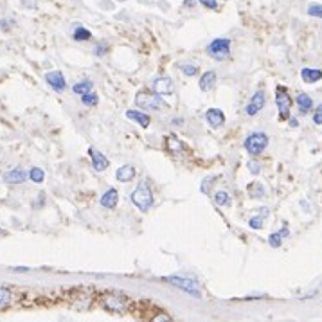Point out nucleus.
<instances>
[{
  "label": "nucleus",
  "instance_id": "1",
  "mask_svg": "<svg viewBox=\"0 0 322 322\" xmlns=\"http://www.w3.org/2000/svg\"><path fill=\"white\" fill-rule=\"evenodd\" d=\"M130 198H132V204L142 212H148L153 207V193H151L150 185L146 182H140L134 189V193H132Z\"/></svg>",
  "mask_w": 322,
  "mask_h": 322
},
{
  "label": "nucleus",
  "instance_id": "2",
  "mask_svg": "<svg viewBox=\"0 0 322 322\" xmlns=\"http://www.w3.org/2000/svg\"><path fill=\"white\" fill-rule=\"evenodd\" d=\"M101 302H103V306H105L106 310L114 311V313H124V311L130 310V304H132V300L128 299L126 295L115 294V292L105 294Z\"/></svg>",
  "mask_w": 322,
  "mask_h": 322
},
{
  "label": "nucleus",
  "instance_id": "3",
  "mask_svg": "<svg viewBox=\"0 0 322 322\" xmlns=\"http://www.w3.org/2000/svg\"><path fill=\"white\" fill-rule=\"evenodd\" d=\"M135 103L139 108L142 110H161L164 103H162L161 95L159 94H153V92H148V90H139L137 94H135Z\"/></svg>",
  "mask_w": 322,
  "mask_h": 322
},
{
  "label": "nucleus",
  "instance_id": "4",
  "mask_svg": "<svg viewBox=\"0 0 322 322\" xmlns=\"http://www.w3.org/2000/svg\"><path fill=\"white\" fill-rule=\"evenodd\" d=\"M267 146H268V137L263 134V132L250 134L249 137L245 139V150L249 151L250 155H261Z\"/></svg>",
  "mask_w": 322,
  "mask_h": 322
},
{
  "label": "nucleus",
  "instance_id": "5",
  "mask_svg": "<svg viewBox=\"0 0 322 322\" xmlns=\"http://www.w3.org/2000/svg\"><path fill=\"white\" fill-rule=\"evenodd\" d=\"M229 50H230V40L216 38L209 44V47H207V54L212 56V58L218 61H223L229 56Z\"/></svg>",
  "mask_w": 322,
  "mask_h": 322
},
{
  "label": "nucleus",
  "instance_id": "6",
  "mask_svg": "<svg viewBox=\"0 0 322 322\" xmlns=\"http://www.w3.org/2000/svg\"><path fill=\"white\" fill-rule=\"evenodd\" d=\"M276 103H277L279 108V115L281 119H288L290 117V106H292V99H290L288 90L279 85L277 90H276Z\"/></svg>",
  "mask_w": 322,
  "mask_h": 322
},
{
  "label": "nucleus",
  "instance_id": "7",
  "mask_svg": "<svg viewBox=\"0 0 322 322\" xmlns=\"http://www.w3.org/2000/svg\"><path fill=\"white\" fill-rule=\"evenodd\" d=\"M164 281H167V283L175 284V286H178V288L184 290V292H187V294L200 297V288H198V283H196V281H193V279H185V277H164Z\"/></svg>",
  "mask_w": 322,
  "mask_h": 322
},
{
  "label": "nucleus",
  "instance_id": "8",
  "mask_svg": "<svg viewBox=\"0 0 322 322\" xmlns=\"http://www.w3.org/2000/svg\"><path fill=\"white\" fill-rule=\"evenodd\" d=\"M89 155H90V161H92V166H94L95 171H105L106 167L110 166V162L106 159L101 151H97L95 148H89Z\"/></svg>",
  "mask_w": 322,
  "mask_h": 322
},
{
  "label": "nucleus",
  "instance_id": "9",
  "mask_svg": "<svg viewBox=\"0 0 322 322\" xmlns=\"http://www.w3.org/2000/svg\"><path fill=\"white\" fill-rule=\"evenodd\" d=\"M265 99H267V95H265V92L263 90H259V92H255L254 97L250 99V103L247 105V114L249 115H255V114H259V110H261L263 106H265Z\"/></svg>",
  "mask_w": 322,
  "mask_h": 322
},
{
  "label": "nucleus",
  "instance_id": "10",
  "mask_svg": "<svg viewBox=\"0 0 322 322\" xmlns=\"http://www.w3.org/2000/svg\"><path fill=\"white\" fill-rule=\"evenodd\" d=\"M153 90L159 95H171L173 94V79L171 78H157L153 81Z\"/></svg>",
  "mask_w": 322,
  "mask_h": 322
},
{
  "label": "nucleus",
  "instance_id": "11",
  "mask_svg": "<svg viewBox=\"0 0 322 322\" xmlns=\"http://www.w3.org/2000/svg\"><path fill=\"white\" fill-rule=\"evenodd\" d=\"M45 81H47V83H49L54 90H58V92L65 90V87H67V83H65V78H63V74L58 72V70H52V72L45 74Z\"/></svg>",
  "mask_w": 322,
  "mask_h": 322
},
{
  "label": "nucleus",
  "instance_id": "12",
  "mask_svg": "<svg viewBox=\"0 0 322 322\" xmlns=\"http://www.w3.org/2000/svg\"><path fill=\"white\" fill-rule=\"evenodd\" d=\"M206 119L212 128H220L225 124V115H223V112L220 108H209L206 112Z\"/></svg>",
  "mask_w": 322,
  "mask_h": 322
},
{
  "label": "nucleus",
  "instance_id": "13",
  "mask_svg": "<svg viewBox=\"0 0 322 322\" xmlns=\"http://www.w3.org/2000/svg\"><path fill=\"white\" fill-rule=\"evenodd\" d=\"M126 117L130 119V121H135L137 124H140L142 128H148L150 126V115L146 114V112H140V110H128L126 112Z\"/></svg>",
  "mask_w": 322,
  "mask_h": 322
},
{
  "label": "nucleus",
  "instance_id": "14",
  "mask_svg": "<svg viewBox=\"0 0 322 322\" xmlns=\"http://www.w3.org/2000/svg\"><path fill=\"white\" fill-rule=\"evenodd\" d=\"M25 178H27V173L20 169V167H15V169H11V171H7L4 175V180L7 184H22L25 182Z\"/></svg>",
  "mask_w": 322,
  "mask_h": 322
},
{
  "label": "nucleus",
  "instance_id": "15",
  "mask_svg": "<svg viewBox=\"0 0 322 322\" xmlns=\"http://www.w3.org/2000/svg\"><path fill=\"white\" fill-rule=\"evenodd\" d=\"M117 202H119V193L115 189H108L105 195L101 196V206L105 209H114L117 206Z\"/></svg>",
  "mask_w": 322,
  "mask_h": 322
},
{
  "label": "nucleus",
  "instance_id": "16",
  "mask_svg": "<svg viewBox=\"0 0 322 322\" xmlns=\"http://www.w3.org/2000/svg\"><path fill=\"white\" fill-rule=\"evenodd\" d=\"M214 85H216V72H214V70H207V72L202 74V78H200L202 92H209Z\"/></svg>",
  "mask_w": 322,
  "mask_h": 322
},
{
  "label": "nucleus",
  "instance_id": "17",
  "mask_svg": "<svg viewBox=\"0 0 322 322\" xmlns=\"http://www.w3.org/2000/svg\"><path fill=\"white\" fill-rule=\"evenodd\" d=\"M300 78H302V81H306V83H315V81H319V79L322 78V72L319 69L306 67L300 70Z\"/></svg>",
  "mask_w": 322,
  "mask_h": 322
},
{
  "label": "nucleus",
  "instance_id": "18",
  "mask_svg": "<svg viewBox=\"0 0 322 322\" xmlns=\"http://www.w3.org/2000/svg\"><path fill=\"white\" fill-rule=\"evenodd\" d=\"M115 177L119 182H130L135 178V167L134 166H122L117 169Z\"/></svg>",
  "mask_w": 322,
  "mask_h": 322
},
{
  "label": "nucleus",
  "instance_id": "19",
  "mask_svg": "<svg viewBox=\"0 0 322 322\" xmlns=\"http://www.w3.org/2000/svg\"><path fill=\"white\" fill-rule=\"evenodd\" d=\"M297 106H299V112L300 114H308L311 110V106H313V101L308 94H299L297 95V99H295Z\"/></svg>",
  "mask_w": 322,
  "mask_h": 322
},
{
  "label": "nucleus",
  "instance_id": "20",
  "mask_svg": "<svg viewBox=\"0 0 322 322\" xmlns=\"http://www.w3.org/2000/svg\"><path fill=\"white\" fill-rule=\"evenodd\" d=\"M92 87H94V83H92L90 79H83V81H79V83L74 85L72 90L76 92V94L83 95V94H89L90 90H92Z\"/></svg>",
  "mask_w": 322,
  "mask_h": 322
},
{
  "label": "nucleus",
  "instance_id": "21",
  "mask_svg": "<svg viewBox=\"0 0 322 322\" xmlns=\"http://www.w3.org/2000/svg\"><path fill=\"white\" fill-rule=\"evenodd\" d=\"M167 150L171 151V153H175V155H178V153H182L184 150H185V148H184V144L182 142H180V140L177 139V137H167Z\"/></svg>",
  "mask_w": 322,
  "mask_h": 322
},
{
  "label": "nucleus",
  "instance_id": "22",
  "mask_svg": "<svg viewBox=\"0 0 322 322\" xmlns=\"http://www.w3.org/2000/svg\"><path fill=\"white\" fill-rule=\"evenodd\" d=\"M214 202H216V206L227 207L232 204V198H230L229 193H225V191H218L216 195H214Z\"/></svg>",
  "mask_w": 322,
  "mask_h": 322
},
{
  "label": "nucleus",
  "instance_id": "23",
  "mask_svg": "<svg viewBox=\"0 0 322 322\" xmlns=\"http://www.w3.org/2000/svg\"><path fill=\"white\" fill-rule=\"evenodd\" d=\"M249 195L252 198H263L265 196V189H263V185L259 182H252L249 185Z\"/></svg>",
  "mask_w": 322,
  "mask_h": 322
},
{
  "label": "nucleus",
  "instance_id": "24",
  "mask_svg": "<svg viewBox=\"0 0 322 322\" xmlns=\"http://www.w3.org/2000/svg\"><path fill=\"white\" fill-rule=\"evenodd\" d=\"M11 292L7 288H0V310L2 308H6V306H9V302H11Z\"/></svg>",
  "mask_w": 322,
  "mask_h": 322
},
{
  "label": "nucleus",
  "instance_id": "25",
  "mask_svg": "<svg viewBox=\"0 0 322 322\" xmlns=\"http://www.w3.org/2000/svg\"><path fill=\"white\" fill-rule=\"evenodd\" d=\"M74 40L76 42H87V40H90V31L85 27H78L74 31Z\"/></svg>",
  "mask_w": 322,
  "mask_h": 322
},
{
  "label": "nucleus",
  "instance_id": "26",
  "mask_svg": "<svg viewBox=\"0 0 322 322\" xmlns=\"http://www.w3.org/2000/svg\"><path fill=\"white\" fill-rule=\"evenodd\" d=\"M29 178H31L33 182H36V184L44 182V178H45L44 169H40V167H33V169L29 171Z\"/></svg>",
  "mask_w": 322,
  "mask_h": 322
},
{
  "label": "nucleus",
  "instance_id": "27",
  "mask_svg": "<svg viewBox=\"0 0 322 322\" xmlns=\"http://www.w3.org/2000/svg\"><path fill=\"white\" fill-rule=\"evenodd\" d=\"M81 103L85 106H95L97 105V95L94 92H89V94H83L81 95Z\"/></svg>",
  "mask_w": 322,
  "mask_h": 322
},
{
  "label": "nucleus",
  "instance_id": "28",
  "mask_svg": "<svg viewBox=\"0 0 322 322\" xmlns=\"http://www.w3.org/2000/svg\"><path fill=\"white\" fill-rule=\"evenodd\" d=\"M308 15H310V17L322 18V4H311V6L308 7Z\"/></svg>",
  "mask_w": 322,
  "mask_h": 322
},
{
  "label": "nucleus",
  "instance_id": "29",
  "mask_svg": "<svg viewBox=\"0 0 322 322\" xmlns=\"http://www.w3.org/2000/svg\"><path fill=\"white\" fill-rule=\"evenodd\" d=\"M247 167H249V171L252 173V175H259V171H261V166H259V162L254 161V159L247 162Z\"/></svg>",
  "mask_w": 322,
  "mask_h": 322
},
{
  "label": "nucleus",
  "instance_id": "30",
  "mask_svg": "<svg viewBox=\"0 0 322 322\" xmlns=\"http://www.w3.org/2000/svg\"><path fill=\"white\" fill-rule=\"evenodd\" d=\"M180 69H182V72L185 74V76H195V74L198 72V67H196V65H191V63L180 65Z\"/></svg>",
  "mask_w": 322,
  "mask_h": 322
},
{
  "label": "nucleus",
  "instance_id": "31",
  "mask_svg": "<svg viewBox=\"0 0 322 322\" xmlns=\"http://www.w3.org/2000/svg\"><path fill=\"white\" fill-rule=\"evenodd\" d=\"M151 322H171V319H169V315H167V313H164V311H159V313H155V315L151 317Z\"/></svg>",
  "mask_w": 322,
  "mask_h": 322
},
{
  "label": "nucleus",
  "instance_id": "32",
  "mask_svg": "<svg viewBox=\"0 0 322 322\" xmlns=\"http://www.w3.org/2000/svg\"><path fill=\"white\" fill-rule=\"evenodd\" d=\"M281 241H283V238H281V234L279 232L270 234V238H268V243L272 245V247H281Z\"/></svg>",
  "mask_w": 322,
  "mask_h": 322
},
{
  "label": "nucleus",
  "instance_id": "33",
  "mask_svg": "<svg viewBox=\"0 0 322 322\" xmlns=\"http://www.w3.org/2000/svg\"><path fill=\"white\" fill-rule=\"evenodd\" d=\"M263 218H265V216H254V218H250L249 225H250L252 229H261V227H263Z\"/></svg>",
  "mask_w": 322,
  "mask_h": 322
},
{
  "label": "nucleus",
  "instance_id": "34",
  "mask_svg": "<svg viewBox=\"0 0 322 322\" xmlns=\"http://www.w3.org/2000/svg\"><path fill=\"white\" fill-rule=\"evenodd\" d=\"M202 6L207 7V9H211V11H214V9H218V2L216 0H198Z\"/></svg>",
  "mask_w": 322,
  "mask_h": 322
},
{
  "label": "nucleus",
  "instance_id": "35",
  "mask_svg": "<svg viewBox=\"0 0 322 322\" xmlns=\"http://www.w3.org/2000/svg\"><path fill=\"white\" fill-rule=\"evenodd\" d=\"M106 52H108V45H106V44H99V45H97V47L94 49V54H95V56H99V58H101V56H105Z\"/></svg>",
  "mask_w": 322,
  "mask_h": 322
},
{
  "label": "nucleus",
  "instance_id": "36",
  "mask_svg": "<svg viewBox=\"0 0 322 322\" xmlns=\"http://www.w3.org/2000/svg\"><path fill=\"white\" fill-rule=\"evenodd\" d=\"M313 122H315V124H322V105L317 106L315 115H313Z\"/></svg>",
  "mask_w": 322,
  "mask_h": 322
},
{
  "label": "nucleus",
  "instance_id": "37",
  "mask_svg": "<svg viewBox=\"0 0 322 322\" xmlns=\"http://www.w3.org/2000/svg\"><path fill=\"white\" fill-rule=\"evenodd\" d=\"M212 180H214V177H207L206 180L202 182V187H200L202 193H206V195H207V193H209V184H211Z\"/></svg>",
  "mask_w": 322,
  "mask_h": 322
},
{
  "label": "nucleus",
  "instance_id": "38",
  "mask_svg": "<svg viewBox=\"0 0 322 322\" xmlns=\"http://www.w3.org/2000/svg\"><path fill=\"white\" fill-rule=\"evenodd\" d=\"M279 234H281V238H286V236H288V227L284 225V227L281 229V232H279Z\"/></svg>",
  "mask_w": 322,
  "mask_h": 322
},
{
  "label": "nucleus",
  "instance_id": "39",
  "mask_svg": "<svg viewBox=\"0 0 322 322\" xmlns=\"http://www.w3.org/2000/svg\"><path fill=\"white\" fill-rule=\"evenodd\" d=\"M0 23H2V27H6V29L9 27V22H7V20H2Z\"/></svg>",
  "mask_w": 322,
  "mask_h": 322
},
{
  "label": "nucleus",
  "instance_id": "40",
  "mask_svg": "<svg viewBox=\"0 0 322 322\" xmlns=\"http://www.w3.org/2000/svg\"><path fill=\"white\" fill-rule=\"evenodd\" d=\"M2 234H4V230H2V229H0V236H2Z\"/></svg>",
  "mask_w": 322,
  "mask_h": 322
}]
</instances>
